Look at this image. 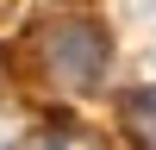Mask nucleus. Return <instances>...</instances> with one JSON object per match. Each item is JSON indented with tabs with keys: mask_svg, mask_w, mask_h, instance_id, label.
I'll use <instances>...</instances> for the list:
<instances>
[{
	"mask_svg": "<svg viewBox=\"0 0 156 150\" xmlns=\"http://www.w3.org/2000/svg\"><path fill=\"white\" fill-rule=\"evenodd\" d=\"M44 69L56 88H69V94H94L100 75H106V56H112V38L100 19H87V12H62V19L44 25Z\"/></svg>",
	"mask_w": 156,
	"mask_h": 150,
	"instance_id": "nucleus-1",
	"label": "nucleus"
},
{
	"mask_svg": "<svg viewBox=\"0 0 156 150\" xmlns=\"http://www.w3.org/2000/svg\"><path fill=\"white\" fill-rule=\"evenodd\" d=\"M125 125H131V138L144 150H156V88H144V94L125 100Z\"/></svg>",
	"mask_w": 156,
	"mask_h": 150,
	"instance_id": "nucleus-2",
	"label": "nucleus"
},
{
	"mask_svg": "<svg viewBox=\"0 0 156 150\" xmlns=\"http://www.w3.org/2000/svg\"><path fill=\"white\" fill-rule=\"evenodd\" d=\"M37 150H100V144H94L87 131H56V138H44Z\"/></svg>",
	"mask_w": 156,
	"mask_h": 150,
	"instance_id": "nucleus-3",
	"label": "nucleus"
},
{
	"mask_svg": "<svg viewBox=\"0 0 156 150\" xmlns=\"http://www.w3.org/2000/svg\"><path fill=\"white\" fill-rule=\"evenodd\" d=\"M12 12H19V0H0V25H6V19H12Z\"/></svg>",
	"mask_w": 156,
	"mask_h": 150,
	"instance_id": "nucleus-4",
	"label": "nucleus"
},
{
	"mask_svg": "<svg viewBox=\"0 0 156 150\" xmlns=\"http://www.w3.org/2000/svg\"><path fill=\"white\" fill-rule=\"evenodd\" d=\"M0 81H6V69H0Z\"/></svg>",
	"mask_w": 156,
	"mask_h": 150,
	"instance_id": "nucleus-5",
	"label": "nucleus"
}]
</instances>
